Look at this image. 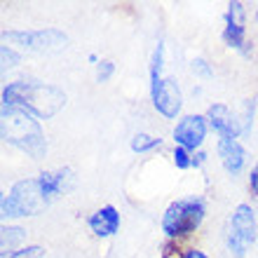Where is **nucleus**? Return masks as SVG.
Masks as SVG:
<instances>
[{
    "label": "nucleus",
    "mask_w": 258,
    "mask_h": 258,
    "mask_svg": "<svg viewBox=\"0 0 258 258\" xmlns=\"http://www.w3.org/2000/svg\"><path fill=\"white\" fill-rule=\"evenodd\" d=\"M47 200L40 190L38 176L35 178H21L10 188V192L3 195V221H14V218H24V216H38L47 209Z\"/></svg>",
    "instance_id": "20e7f679"
},
{
    "label": "nucleus",
    "mask_w": 258,
    "mask_h": 258,
    "mask_svg": "<svg viewBox=\"0 0 258 258\" xmlns=\"http://www.w3.org/2000/svg\"><path fill=\"white\" fill-rule=\"evenodd\" d=\"M38 183H40V190L45 195V200L52 202V200L61 197L71 188L73 171L68 169V167L66 169H56V171H42V174H38Z\"/></svg>",
    "instance_id": "ddd939ff"
},
{
    "label": "nucleus",
    "mask_w": 258,
    "mask_h": 258,
    "mask_svg": "<svg viewBox=\"0 0 258 258\" xmlns=\"http://www.w3.org/2000/svg\"><path fill=\"white\" fill-rule=\"evenodd\" d=\"M207 134H209V122H207V115H202V113H188V115L178 117L174 129H171L174 146H181L190 153L202 150Z\"/></svg>",
    "instance_id": "6e6552de"
},
{
    "label": "nucleus",
    "mask_w": 258,
    "mask_h": 258,
    "mask_svg": "<svg viewBox=\"0 0 258 258\" xmlns=\"http://www.w3.org/2000/svg\"><path fill=\"white\" fill-rule=\"evenodd\" d=\"M207 216V204L202 197L188 195L178 197L164 209L162 214V232L169 242H178L183 237H190L192 232L200 230Z\"/></svg>",
    "instance_id": "7ed1b4c3"
},
{
    "label": "nucleus",
    "mask_w": 258,
    "mask_h": 258,
    "mask_svg": "<svg viewBox=\"0 0 258 258\" xmlns=\"http://www.w3.org/2000/svg\"><path fill=\"white\" fill-rule=\"evenodd\" d=\"M190 71L197 75V78H211L214 75V68L209 66L207 59H192L190 61Z\"/></svg>",
    "instance_id": "aec40b11"
},
{
    "label": "nucleus",
    "mask_w": 258,
    "mask_h": 258,
    "mask_svg": "<svg viewBox=\"0 0 258 258\" xmlns=\"http://www.w3.org/2000/svg\"><path fill=\"white\" fill-rule=\"evenodd\" d=\"M120 223H122L120 211H117L113 204H103V207H99L87 221L92 235L99 237V239H108V237H113V235H117V232H120Z\"/></svg>",
    "instance_id": "f8f14e48"
},
{
    "label": "nucleus",
    "mask_w": 258,
    "mask_h": 258,
    "mask_svg": "<svg viewBox=\"0 0 258 258\" xmlns=\"http://www.w3.org/2000/svg\"><path fill=\"white\" fill-rule=\"evenodd\" d=\"M162 258H185V249L178 246V242H167L164 244V251Z\"/></svg>",
    "instance_id": "4be33fe9"
},
{
    "label": "nucleus",
    "mask_w": 258,
    "mask_h": 258,
    "mask_svg": "<svg viewBox=\"0 0 258 258\" xmlns=\"http://www.w3.org/2000/svg\"><path fill=\"white\" fill-rule=\"evenodd\" d=\"M185 258H209L202 249H197V246H188L185 249Z\"/></svg>",
    "instance_id": "393cba45"
},
{
    "label": "nucleus",
    "mask_w": 258,
    "mask_h": 258,
    "mask_svg": "<svg viewBox=\"0 0 258 258\" xmlns=\"http://www.w3.org/2000/svg\"><path fill=\"white\" fill-rule=\"evenodd\" d=\"M249 190H251V195L258 197V160L251 167V171H249Z\"/></svg>",
    "instance_id": "5701e85b"
},
{
    "label": "nucleus",
    "mask_w": 258,
    "mask_h": 258,
    "mask_svg": "<svg viewBox=\"0 0 258 258\" xmlns=\"http://www.w3.org/2000/svg\"><path fill=\"white\" fill-rule=\"evenodd\" d=\"M207 160H209L207 150H197V153H192V167H195V169L204 167V164H207Z\"/></svg>",
    "instance_id": "b1692460"
},
{
    "label": "nucleus",
    "mask_w": 258,
    "mask_h": 258,
    "mask_svg": "<svg viewBox=\"0 0 258 258\" xmlns=\"http://www.w3.org/2000/svg\"><path fill=\"white\" fill-rule=\"evenodd\" d=\"M162 68H164V42L157 40L155 49H153V56H150V87L164 78Z\"/></svg>",
    "instance_id": "dca6fc26"
},
{
    "label": "nucleus",
    "mask_w": 258,
    "mask_h": 258,
    "mask_svg": "<svg viewBox=\"0 0 258 258\" xmlns=\"http://www.w3.org/2000/svg\"><path fill=\"white\" fill-rule=\"evenodd\" d=\"M216 155H218V160H221V167H223L230 176H237V174L244 171L249 153H246L244 143L239 141V139H218Z\"/></svg>",
    "instance_id": "9b49d317"
},
{
    "label": "nucleus",
    "mask_w": 258,
    "mask_h": 258,
    "mask_svg": "<svg viewBox=\"0 0 258 258\" xmlns=\"http://www.w3.org/2000/svg\"><path fill=\"white\" fill-rule=\"evenodd\" d=\"M223 42L232 49L244 52L246 47V7L244 3H230L225 12V28H223Z\"/></svg>",
    "instance_id": "9d476101"
},
{
    "label": "nucleus",
    "mask_w": 258,
    "mask_h": 258,
    "mask_svg": "<svg viewBox=\"0 0 258 258\" xmlns=\"http://www.w3.org/2000/svg\"><path fill=\"white\" fill-rule=\"evenodd\" d=\"M115 73V63L110 61V59H101V61L96 63V82H108Z\"/></svg>",
    "instance_id": "6ab92c4d"
},
{
    "label": "nucleus",
    "mask_w": 258,
    "mask_h": 258,
    "mask_svg": "<svg viewBox=\"0 0 258 258\" xmlns=\"http://www.w3.org/2000/svg\"><path fill=\"white\" fill-rule=\"evenodd\" d=\"M0 124H3V141L26 153L31 160H42L47 155V139L40 127V120L31 113L12 106H3L0 113Z\"/></svg>",
    "instance_id": "f03ea898"
},
{
    "label": "nucleus",
    "mask_w": 258,
    "mask_h": 258,
    "mask_svg": "<svg viewBox=\"0 0 258 258\" xmlns=\"http://www.w3.org/2000/svg\"><path fill=\"white\" fill-rule=\"evenodd\" d=\"M150 101L153 108L164 117V120H178L181 110H183V92L176 78L164 75L162 80L150 87Z\"/></svg>",
    "instance_id": "0eeeda50"
},
{
    "label": "nucleus",
    "mask_w": 258,
    "mask_h": 258,
    "mask_svg": "<svg viewBox=\"0 0 258 258\" xmlns=\"http://www.w3.org/2000/svg\"><path fill=\"white\" fill-rule=\"evenodd\" d=\"M0 56H3V71H12V68H17L21 63V52L5 45V42L0 47Z\"/></svg>",
    "instance_id": "f3484780"
},
{
    "label": "nucleus",
    "mask_w": 258,
    "mask_h": 258,
    "mask_svg": "<svg viewBox=\"0 0 258 258\" xmlns=\"http://www.w3.org/2000/svg\"><path fill=\"white\" fill-rule=\"evenodd\" d=\"M258 237V216L251 204L239 202L232 209L225 228V251L232 258H244Z\"/></svg>",
    "instance_id": "423d86ee"
},
{
    "label": "nucleus",
    "mask_w": 258,
    "mask_h": 258,
    "mask_svg": "<svg viewBox=\"0 0 258 258\" xmlns=\"http://www.w3.org/2000/svg\"><path fill=\"white\" fill-rule=\"evenodd\" d=\"M28 237V230L21 225H3V237H0V249H3V258L12 256L14 251L24 249V242Z\"/></svg>",
    "instance_id": "4468645a"
},
{
    "label": "nucleus",
    "mask_w": 258,
    "mask_h": 258,
    "mask_svg": "<svg viewBox=\"0 0 258 258\" xmlns=\"http://www.w3.org/2000/svg\"><path fill=\"white\" fill-rule=\"evenodd\" d=\"M164 141L160 139V136H150V134H143V132H139V134L132 136V141H129V148L134 150V153H139V155H146V153H153V150L162 148Z\"/></svg>",
    "instance_id": "2eb2a0df"
},
{
    "label": "nucleus",
    "mask_w": 258,
    "mask_h": 258,
    "mask_svg": "<svg viewBox=\"0 0 258 258\" xmlns=\"http://www.w3.org/2000/svg\"><path fill=\"white\" fill-rule=\"evenodd\" d=\"M42 256H45V249L38 244H31V246L19 249V251H14L12 256H7V258H42Z\"/></svg>",
    "instance_id": "412c9836"
},
{
    "label": "nucleus",
    "mask_w": 258,
    "mask_h": 258,
    "mask_svg": "<svg viewBox=\"0 0 258 258\" xmlns=\"http://www.w3.org/2000/svg\"><path fill=\"white\" fill-rule=\"evenodd\" d=\"M204 115H207L209 129H214L221 139H242L244 136L242 120L235 110H230L228 103H211Z\"/></svg>",
    "instance_id": "1a4fd4ad"
},
{
    "label": "nucleus",
    "mask_w": 258,
    "mask_h": 258,
    "mask_svg": "<svg viewBox=\"0 0 258 258\" xmlns=\"http://www.w3.org/2000/svg\"><path fill=\"white\" fill-rule=\"evenodd\" d=\"M171 162H174V167L176 169H190L192 167V153L190 150L181 148V146H174V150H171Z\"/></svg>",
    "instance_id": "a211bd4d"
},
{
    "label": "nucleus",
    "mask_w": 258,
    "mask_h": 258,
    "mask_svg": "<svg viewBox=\"0 0 258 258\" xmlns=\"http://www.w3.org/2000/svg\"><path fill=\"white\" fill-rule=\"evenodd\" d=\"M256 244H258V237H256Z\"/></svg>",
    "instance_id": "a878e982"
},
{
    "label": "nucleus",
    "mask_w": 258,
    "mask_h": 258,
    "mask_svg": "<svg viewBox=\"0 0 258 258\" xmlns=\"http://www.w3.org/2000/svg\"><path fill=\"white\" fill-rule=\"evenodd\" d=\"M3 42L28 54H59L68 47V35L59 28H26L3 31Z\"/></svg>",
    "instance_id": "39448f33"
},
{
    "label": "nucleus",
    "mask_w": 258,
    "mask_h": 258,
    "mask_svg": "<svg viewBox=\"0 0 258 258\" xmlns=\"http://www.w3.org/2000/svg\"><path fill=\"white\" fill-rule=\"evenodd\" d=\"M68 96L61 87L40 80H14L3 89V106L31 113L38 120H49L66 106Z\"/></svg>",
    "instance_id": "f257e3e1"
}]
</instances>
